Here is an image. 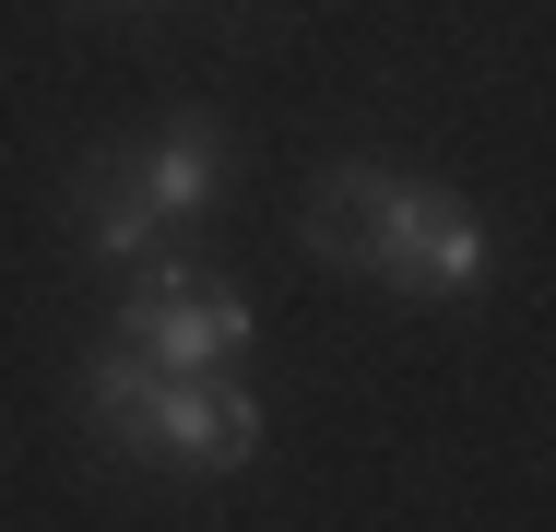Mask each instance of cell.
I'll list each match as a JSON object with an SVG mask.
<instances>
[{
  "instance_id": "6da1fadb",
  "label": "cell",
  "mask_w": 556,
  "mask_h": 532,
  "mask_svg": "<svg viewBox=\"0 0 556 532\" xmlns=\"http://www.w3.org/2000/svg\"><path fill=\"white\" fill-rule=\"evenodd\" d=\"M308 249H320L332 273L391 284V296H427V308L485 296V273H497L473 202H462L450 178H427V166H379V154L320 166V190H308Z\"/></svg>"
},
{
  "instance_id": "7a4b0ae2",
  "label": "cell",
  "mask_w": 556,
  "mask_h": 532,
  "mask_svg": "<svg viewBox=\"0 0 556 532\" xmlns=\"http://www.w3.org/2000/svg\"><path fill=\"white\" fill-rule=\"evenodd\" d=\"M72 415H84V438H108L118 461H142V473H249L261 461L249 379H166L118 331L72 367Z\"/></svg>"
},
{
  "instance_id": "3957f363",
  "label": "cell",
  "mask_w": 556,
  "mask_h": 532,
  "mask_svg": "<svg viewBox=\"0 0 556 532\" xmlns=\"http://www.w3.org/2000/svg\"><path fill=\"white\" fill-rule=\"evenodd\" d=\"M118 343L154 355L166 379H237L249 343H261V319H249V296L225 273H190L178 249H154L130 273V296H118Z\"/></svg>"
},
{
  "instance_id": "277c9868",
  "label": "cell",
  "mask_w": 556,
  "mask_h": 532,
  "mask_svg": "<svg viewBox=\"0 0 556 532\" xmlns=\"http://www.w3.org/2000/svg\"><path fill=\"white\" fill-rule=\"evenodd\" d=\"M108 178L154 213L166 237H178V225L225 213V190H237V142H225V118H202V106H190V118L142 130V142H108Z\"/></svg>"
},
{
  "instance_id": "5b68a950",
  "label": "cell",
  "mask_w": 556,
  "mask_h": 532,
  "mask_svg": "<svg viewBox=\"0 0 556 532\" xmlns=\"http://www.w3.org/2000/svg\"><path fill=\"white\" fill-rule=\"evenodd\" d=\"M72 237H84V261H108V273H142V261L166 249V225L108 178V154H84V166H72Z\"/></svg>"
},
{
  "instance_id": "8992f818",
  "label": "cell",
  "mask_w": 556,
  "mask_h": 532,
  "mask_svg": "<svg viewBox=\"0 0 556 532\" xmlns=\"http://www.w3.org/2000/svg\"><path fill=\"white\" fill-rule=\"evenodd\" d=\"M118 12H142V0H118Z\"/></svg>"
}]
</instances>
